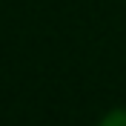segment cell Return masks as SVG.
<instances>
[{
    "label": "cell",
    "mask_w": 126,
    "mask_h": 126,
    "mask_svg": "<svg viewBox=\"0 0 126 126\" xmlns=\"http://www.w3.org/2000/svg\"><path fill=\"white\" fill-rule=\"evenodd\" d=\"M100 126H126V109H115L100 120Z\"/></svg>",
    "instance_id": "6da1fadb"
}]
</instances>
